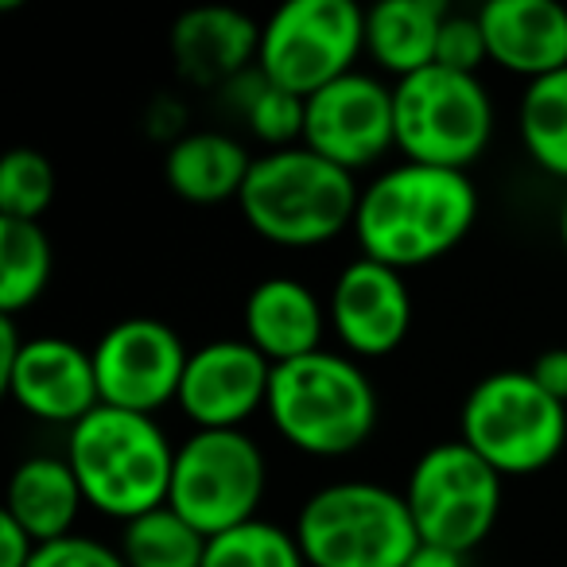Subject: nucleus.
<instances>
[{
	"label": "nucleus",
	"mask_w": 567,
	"mask_h": 567,
	"mask_svg": "<svg viewBox=\"0 0 567 567\" xmlns=\"http://www.w3.org/2000/svg\"><path fill=\"white\" fill-rule=\"evenodd\" d=\"M474 221L478 187L471 175L401 159L362 187L350 234L362 257L409 272L455 252L471 237Z\"/></svg>",
	"instance_id": "obj_1"
},
{
	"label": "nucleus",
	"mask_w": 567,
	"mask_h": 567,
	"mask_svg": "<svg viewBox=\"0 0 567 567\" xmlns=\"http://www.w3.org/2000/svg\"><path fill=\"white\" fill-rule=\"evenodd\" d=\"M268 420L284 443L311 458L354 455L378 432V389L370 373L339 350H316L296 362L272 365Z\"/></svg>",
	"instance_id": "obj_2"
},
{
	"label": "nucleus",
	"mask_w": 567,
	"mask_h": 567,
	"mask_svg": "<svg viewBox=\"0 0 567 567\" xmlns=\"http://www.w3.org/2000/svg\"><path fill=\"white\" fill-rule=\"evenodd\" d=\"M66 463L86 505L113 520H136L167 505L175 471V443L156 416L97 404L66 432Z\"/></svg>",
	"instance_id": "obj_3"
},
{
	"label": "nucleus",
	"mask_w": 567,
	"mask_h": 567,
	"mask_svg": "<svg viewBox=\"0 0 567 567\" xmlns=\"http://www.w3.org/2000/svg\"><path fill=\"white\" fill-rule=\"evenodd\" d=\"M358 198L362 187L354 175L296 144L252 159L237 206L265 241L280 249H316L354 229Z\"/></svg>",
	"instance_id": "obj_4"
},
{
	"label": "nucleus",
	"mask_w": 567,
	"mask_h": 567,
	"mask_svg": "<svg viewBox=\"0 0 567 567\" xmlns=\"http://www.w3.org/2000/svg\"><path fill=\"white\" fill-rule=\"evenodd\" d=\"M308 567H404L420 548L409 502L381 482H331L300 505L292 525Z\"/></svg>",
	"instance_id": "obj_5"
},
{
	"label": "nucleus",
	"mask_w": 567,
	"mask_h": 567,
	"mask_svg": "<svg viewBox=\"0 0 567 567\" xmlns=\"http://www.w3.org/2000/svg\"><path fill=\"white\" fill-rule=\"evenodd\" d=\"M458 440L502 478L540 474L567 447V404L551 401L528 370L486 373L463 401Z\"/></svg>",
	"instance_id": "obj_6"
},
{
	"label": "nucleus",
	"mask_w": 567,
	"mask_h": 567,
	"mask_svg": "<svg viewBox=\"0 0 567 567\" xmlns=\"http://www.w3.org/2000/svg\"><path fill=\"white\" fill-rule=\"evenodd\" d=\"M396 148L412 164L466 172L494 141V97L478 74L427 71L393 86Z\"/></svg>",
	"instance_id": "obj_7"
},
{
	"label": "nucleus",
	"mask_w": 567,
	"mask_h": 567,
	"mask_svg": "<svg viewBox=\"0 0 567 567\" xmlns=\"http://www.w3.org/2000/svg\"><path fill=\"white\" fill-rule=\"evenodd\" d=\"M268 489V463L245 427L190 432L175 447L167 505L206 540L257 520Z\"/></svg>",
	"instance_id": "obj_8"
},
{
	"label": "nucleus",
	"mask_w": 567,
	"mask_h": 567,
	"mask_svg": "<svg viewBox=\"0 0 567 567\" xmlns=\"http://www.w3.org/2000/svg\"><path fill=\"white\" fill-rule=\"evenodd\" d=\"M362 55L365 9L354 0H288L260 24L257 66L288 94H319L354 74Z\"/></svg>",
	"instance_id": "obj_9"
},
{
	"label": "nucleus",
	"mask_w": 567,
	"mask_h": 567,
	"mask_svg": "<svg viewBox=\"0 0 567 567\" xmlns=\"http://www.w3.org/2000/svg\"><path fill=\"white\" fill-rule=\"evenodd\" d=\"M502 482L463 440L427 447L401 489L420 544L471 556L502 517Z\"/></svg>",
	"instance_id": "obj_10"
},
{
	"label": "nucleus",
	"mask_w": 567,
	"mask_h": 567,
	"mask_svg": "<svg viewBox=\"0 0 567 567\" xmlns=\"http://www.w3.org/2000/svg\"><path fill=\"white\" fill-rule=\"evenodd\" d=\"M190 350L175 327L152 316H128L94 342L97 393L105 409L156 416L179 401Z\"/></svg>",
	"instance_id": "obj_11"
},
{
	"label": "nucleus",
	"mask_w": 567,
	"mask_h": 567,
	"mask_svg": "<svg viewBox=\"0 0 567 567\" xmlns=\"http://www.w3.org/2000/svg\"><path fill=\"white\" fill-rule=\"evenodd\" d=\"M303 148L331 159L350 175L373 167L396 148L393 86H385L365 71H354L311 94Z\"/></svg>",
	"instance_id": "obj_12"
},
{
	"label": "nucleus",
	"mask_w": 567,
	"mask_h": 567,
	"mask_svg": "<svg viewBox=\"0 0 567 567\" xmlns=\"http://www.w3.org/2000/svg\"><path fill=\"white\" fill-rule=\"evenodd\" d=\"M272 362L249 339H214L190 350L179 385V412L195 432H229L268 404Z\"/></svg>",
	"instance_id": "obj_13"
},
{
	"label": "nucleus",
	"mask_w": 567,
	"mask_h": 567,
	"mask_svg": "<svg viewBox=\"0 0 567 567\" xmlns=\"http://www.w3.org/2000/svg\"><path fill=\"white\" fill-rule=\"evenodd\" d=\"M334 339L350 358H389L404 347L412 331V292L404 272L354 257L334 276L327 300Z\"/></svg>",
	"instance_id": "obj_14"
},
{
	"label": "nucleus",
	"mask_w": 567,
	"mask_h": 567,
	"mask_svg": "<svg viewBox=\"0 0 567 567\" xmlns=\"http://www.w3.org/2000/svg\"><path fill=\"white\" fill-rule=\"evenodd\" d=\"M4 393L43 424L74 427L102 404L94 373V350L79 347L59 334H40L24 342V354L17 358L4 378Z\"/></svg>",
	"instance_id": "obj_15"
},
{
	"label": "nucleus",
	"mask_w": 567,
	"mask_h": 567,
	"mask_svg": "<svg viewBox=\"0 0 567 567\" xmlns=\"http://www.w3.org/2000/svg\"><path fill=\"white\" fill-rule=\"evenodd\" d=\"M172 63L187 86L226 90L234 79L257 66L260 24L226 4L183 12L172 24Z\"/></svg>",
	"instance_id": "obj_16"
},
{
	"label": "nucleus",
	"mask_w": 567,
	"mask_h": 567,
	"mask_svg": "<svg viewBox=\"0 0 567 567\" xmlns=\"http://www.w3.org/2000/svg\"><path fill=\"white\" fill-rule=\"evenodd\" d=\"M489 63L525 82L567 71V9L551 0H489L478 9Z\"/></svg>",
	"instance_id": "obj_17"
},
{
	"label": "nucleus",
	"mask_w": 567,
	"mask_h": 567,
	"mask_svg": "<svg viewBox=\"0 0 567 567\" xmlns=\"http://www.w3.org/2000/svg\"><path fill=\"white\" fill-rule=\"evenodd\" d=\"M245 339L272 365L296 362L323 350V334L331 327L327 303L296 276H265L245 296Z\"/></svg>",
	"instance_id": "obj_18"
},
{
	"label": "nucleus",
	"mask_w": 567,
	"mask_h": 567,
	"mask_svg": "<svg viewBox=\"0 0 567 567\" xmlns=\"http://www.w3.org/2000/svg\"><path fill=\"white\" fill-rule=\"evenodd\" d=\"M249 148L237 136L218 128H198V133L175 136V144L164 156V179L183 203L218 206L229 198H241V187L252 172Z\"/></svg>",
	"instance_id": "obj_19"
},
{
	"label": "nucleus",
	"mask_w": 567,
	"mask_h": 567,
	"mask_svg": "<svg viewBox=\"0 0 567 567\" xmlns=\"http://www.w3.org/2000/svg\"><path fill=\"white\" fill-rule=\"evenodd\" d=\"M447 0H381L365 9V55L396 82L435 66Z\"/></svg>",
	"instance_id": "obj_20"
},
{
	"label": "nucleus",
	"mask_w": 567,
	"mask_h": 567,
	"mask_svg": "<svg viewBox=\"0 0 567 567\" xmlns=\"http://www.w3.org/2000/svg\"><path fill=\"white\" fill-rule=\"evenodd\" d=\"M82 505V486L74 478L71 463L59 455H32L12 471L4 513L32 536L35 544L63 540L74 533Z\"/></svg>",
	"instance_id": "obj_21"
},
{
	"label": "nucleus",
	"mask_w": 567,
	"mask_h": 567,
	"mask_svg": "<svg viewBox=\"0 0 567 567\" xmlns=\"http://www.w3.org/2000/svg\"><path fill=\"white\" fill-rule=\"evenodd\" d=\"M51 241L40 221L0 218V316L17 319L51 284Z\"/></svg>",
	"instance_id": "obj_22"
},
{
	"label": "nucleus",
	"mask_w": 567,
	"mask_h": 567,
	"mask_svg": "<svg viewBox=\"0 0 567 567\" xmlns=\"http://www.w3.org/2000/svg\"><path fill=\"white\" fill-rule=\"evenodd\" d=\"M517 133L528 159L567 183V71L528 82L517 105Z\"/></svg>",
	"instance_id": "obj_23"
},
{
	"label": "nucleus",
	"mask_w": 567,
	"mask_h": 567,
	"mask_svg": "<svg viewBox=\"0 0 567 567\" xmlns=\"http://www.w3.org/2000/svg\"><path fill=\"white\" fill-rule=\"evenodd\" d=\"M206 536L179 517L172 505L121 525V556L128 567H203Z\"/></svg>",
	"instance_id": "obj_24"
},
{
	"label": "nucleus",
	"mask_w": 567,
	"mask_h": 567,
	"mask_svg": "<svg viewBox=\"0 0 567 567\" xmlns=\"http://www.w3.org/2000/svg\"><path fill=\"white\" fill-rule=\"evenodd\" d=\"M203 567H308V559L292 528L257 517L234 533L214 536L206 544Z\"/></svg>",
	"instance_id": "obj_25"
},
{
	"label": "nucleus",
	"mask_w": 567,
	"mask_h": 567,
	"mask_svg": "<svg viewBox=\"0 0 567 567\" xmlns=\"http://www.w3.org/2000/svg\"><path fill=\"white\" fill-rule=\"evenodd\" d=\"M55 203V167L40 148H12L0 159V218L40 221Z\"/></svg>",
	"instance_id": "obj_26"
},
{
	"label": "nucleus",
	"mask_w": 567,
	"mask_h": 567,
	"mask_svg": "<svg viewBox=\"0 0 567 567\" xmlns=\"http://www.w3.org/2000/svg\"><path fill=\"white\" fill-rule=\"evenodd\" d=\"M245 125H249V133L257 136L268 152L296 148V144H303L308 97L288 94V90H280V86L268 82V86L260 90L257 102L249 105V113H245Z\"/></svg>",
	"instance_id": "obj_27"
},
{
	"label": "nucleus",
	"mask_w": 567,
	"mask_h": 567,
	"mask_svg": "<svg viewBox=\"0 0 567 567\" xmlns=\"http://www.w3.org/2000/svg\"><path fill=\"white\" fill-rule=\"evenodd\" d=\"M482 63H489L486 32L478 24V12H455L443 20L440 51H435V66L458 74H478Z\"/></svg>",
	"instance_id": "obj_28"
},
{
	"label": "nucleus",
	"mask_w": 567,
	"mask_h": 567,
	"mask_svg": "<svg viewBox=\"0 0 567 567\" xmlns=\"http://www.w3.org/2000/svg\"><path fill=\"white\" fill-rule=\"evenodd\" d=\"M28 567H128L121 548H110L105 540H94V536L71 533L63 540L40 544Z\"/></svg>",
	"instance_id": "obj_29"
},
{
	"label": "nucleus",
	"mask_w": 567,
	"mask_h": 567,
	"mask_svg": "<svg viewBox=\"0 0 567 567\" xmlns=\"http://www.w3.org/2000/svg\"><path fill=\"white\" fill-rule=\"evenodd\" d=\"M533 381L551 396V401L567 404V347H551L544 350L540 358L533 362Z\"/></svg>",
	"instance_id": "obj_30"
},
{
	"label": "nucleus",
	"mask_w": 567,
	"mask_h": 567,
	"mask_svg": "<svg viewBox=\"0 0 567 567\" xmlns=\"http://www.w3.org/2000/svg\"><path fill=\"white\" fill-rule=\"evenodd\" d=\"M35 548H40V544H35L9 513H0V567H28Z\"/></svg>",
	"instance_id": "obj_31"
},
{
	"label": "nucleus",
	"mask_w": 567,
	"mask_h": 567,
	"mask_svg": "<svg viewBox=\"0 0 567 567\" xmlns=\"http://www.w3.org/2000/svg\"><path fill=\"white\" fill-rule=\"evenodd\" d=\"M20 354H24V339H20V331H17V319L0 316V378L17 365Z\"/></svg>",
	"instance_id": "obj_32"
},
{
	"label": "nucleus",
	"mask_w": 567,
	"mask_h": 567,
	"mask_svg": "<svg viewBox=\"0 0 567 567\" xmlns=\"http://www.w3.org/2000/svg\"><path fill=\"white\" fill-rule=\"evenodd\" d=\"M404 567H466V556L447 551V548H435V544H420Z\"/></svg>",
	"instance_id": "obj_33"
},
{
	"label": "nucleus",
	"mask_w": 567,
	"mask_h": 567,
	"mask_svg": "<svg viewBox=\"0 0 567 567\" xmlns=\"http://www.w3.org/2000/svg\"><path fill=\"white\" fill-rule=\"evenodd\" d=\"M559 245H564V252H567V195H564V203H559Z\"/></svg>",
	"instance_id": "obj_34"
}]
</instances>
